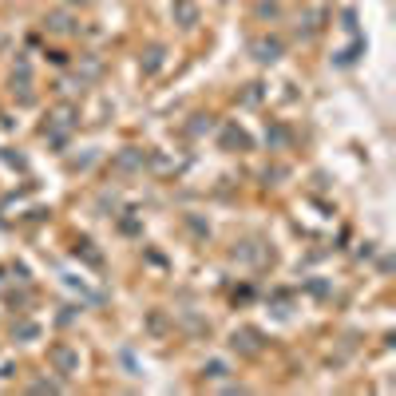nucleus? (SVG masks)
<instances>
[{
  "instance_id": "3",
  "label": "nucleus",
  "mask_w": 396,
  "mask_h": 396,
  "mask_svg": "<svg viewBox=\"0 0 396 396\" xmlns=\"http://www.w3.org/2000/svg\"><path fill=\"white\" fill-rule=\"evenodd\" d=\"M178 16H182V20L190 24V20H194V8H190V4H178Z\"/></svg>"
},
{
  "instance_id": "2",
  "label": "nucleus",
  "mask_w": 396,
  "mask_h": 396,
  "mask_svg": "<svg viewBox=\"0 0 396 396\" xmlns=\"http://www.w3.org/2000/svg\"><path fill=\"white\" fill-rule=\"evenodd\" d=\"M258 52H262L258 59H278V44H274V40H270V44H258Z\"/></svg>"
},
{
  "instance_id": "1",
  "label": "nucleus",
  "mask_w": 396,
  "mask_h": 396,
  "mask_svg": "<svg viewBox=\"0 0 396 396\" xmlns=\"http://www.w3.org/2000/svg\"><path fill=\"white\" fill-rule=\"evenodd\" d=\"M52 357H56V365H59V369H71V365H75V357H71L67 349H56Z\"/></svg>"
}]
</instances>
